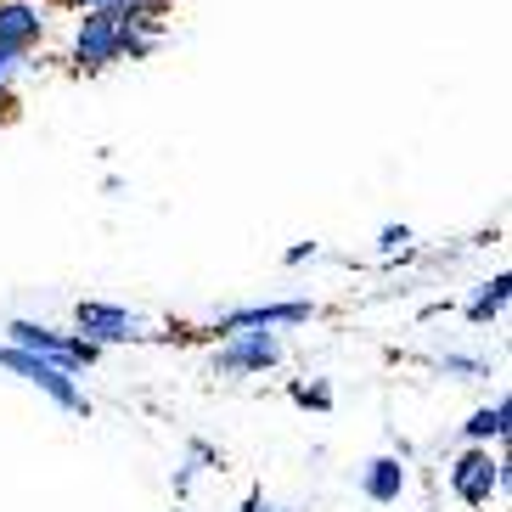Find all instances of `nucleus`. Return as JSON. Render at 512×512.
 I'll return each instance as SVG.
<instances>
[{"label": "nucleus", "mask_w": 512, "mask_h": 512, "mask_svg": "<svg viewBox=\"0 0 512 512\" xmlns=\"http://www.w3.org/2000/svg\"><path fill=\"white\" fill-rule=\"evenodd\" d=\"M445 479H451V496L462 507H490L496 496H507V451H490V445H467L462 456H451L445 467Z\"/></svg>", "instance_id": "obj_1"}, {"label": "nucleus", "mask_w": 512, "mask_h": 512, "mask_svg": "<svg viewBox=\"0 0 512 512\" xmlns=\"http://www.w3.org/2000/svg\"><path fill=\"white\" fill-rule=\"evenodd\" d=\"M6 344L29 349V355L62 366V372H91V366L102 361V349H96L91 338L62 332V327H46V321H12V327H6Z\"/></svg>", "instance_id": "obj_2"}, {"label": "nucleus", "mask_w": 512, "mask_h": 512, "mask_svg": "<svg viewBox=\"0 0 512 512\" xmlns=\"http://www.w3.org/2000/svg\"><path fill=\"white\" fill-rule=\"evenodd\" d=\"M0 366H6L12 377H23V383H34L51 406L74 411V417H91V400H85V389H79V372H62V366L40 361V355H29V349L6 344V338H0Z\"/></svg>", "instance_id": "obj_3"}, {"label": "nucleus", "mask_w": 512, "mask_h": 512, "mask_svg": "<svg viewBox=\"0 0 512 512\" xmlns=\"http://www.w3.org/2000/svg\"><path fill=\"white\" fill-rule=\"evenodd\" d=\"M74 332L91 338L96 349H107V344H152V338H164V332L147 327V316L124 310V304H102V299H79L74 304Z\"/></svg>", "instance_id": "obj_4"}, {"label": "nucleus", "mask_w": 512, "mask_h": 512, "mask_svg": "<svg viewBox=\"0 0 512 512\" xmlns=\"http://www.w3.org/2000/svg\"><path fill=\"white\" fill-rule=\"evenodd\" d=\"M79 74H107L113 62H124V17L119 12H85L74 29V51H68Z\"/></svg>", "instance_id": "obj_5"}, {"label": "nucleus", "mask_w": 512, "mask_h": 512, "mask_svg": "<svg viewBox=\"0 0 512 512\" xmlns=\"http://www.w3.org/2000/svg\"><path fill=\"white\" fill-rule=\"evenodd\" d=\"M287 344H282V332H226V344L214 349V372L220 377H259V372H271V366H282Z\"/></svg>", "instance_id": "obj_6"}, {"label": "nucleus", "mask_w": 512, "mask_h": 512, "mask_svg": "<svg viewBox=\"0 0 512 512\" xmlns=\"http://www.w3.org/2000/svg\"><path fill=\"white\" fill-rule=\"evenodd\" d=\"M304 321H316V304L310 299H287V304H242V310H226V316L214 321L220 332H282V327H304Z\"/></svg>", "instance_id": "obj_7"}, {"label": "nucleus", "mask_w": 512, "mask_h": 512, "mask_svg": "<svg viewBox=\"0 0 512 512\" xmlns=\"http://www.w3.org/2000/svg\"><path fill=\"white\" fill-rule=\"evenodd\" d=\"M40 40H46V12L29 0H0V46L29 57V51H40Z\"/></svg>", "instance_id": "obj_8"}, {"label": "nucleus", "mask_w": 512, "mask_h": 512, "mask_svg": "<svg viewBox=\"0 0 512 512\" xmlns=\"http://www.w3.org/2000/svg\"><path fill=\"white\" fill-rule=\"evenodd\" d=\"M406 484H411V473H406L400 456H372V462L361 467V496L372 501V507H394V501L406 496Z\"/></svg>", "instance_id": "obj_9"}, {"label": "nucleus", "mask_w": 512, "mask_h": 512, "mask_svg": "<svg viewBox=\"0 0 512 512\" xmlns=\"http://www.w3.org/2000/svg\"><path fill=\"white\" fill-rule=\"evenodd\" d=\"M507 304H512V276H507V271H496L490 282H479V293L467 299L462 316L473 321V327H496V321L507 316Z\"/></svg>", "instance_id": "obj_10"}, {"label": "nucleus", "mask_w": 512, "mask_h": 512, "mask_svg": "<svg viewBox=\"0 0 512 512\" xmlns=\"http://www.w3.org/2000/svg\"><path fill=\"white\" fill-rule=\"evenodd\" d=\"M507 422H512V400L501 394L496 406H479L462 422V439L467 445H507Z\"/></svg>", "instance_id": "obj_11"}, {"label": "nucleus", "mask_w": 512, "mask_h": 512, "mask_svg": "<svg viewBox=\"0 0 512 512\" xmlns=\"http://www.w3.org/2000/svg\"><path fill=\"white\" fill-rule=\"evenodd\" d=\"M293 406H304V411H332V389L327 383H293Z\"/></svg>", "instance_id": "obj_12"}, {"label": "nucleus", "mask_w": 512, "mask_h": 512, "mask_svg": "<svg viewBox=\"0 0 512 512\" xmlns=\"http://www.w3.org/2000/svg\"><path fill=\"white\" fill-rule=\"evenodd\" d=\"M439 372L445 377H490V366L479 355H439Z\"/></svg>", "instance_id": "obj_13"}, {"label": "nucleus", "mask_w": 512, "mask_h": 512, "mask_svg": "<svg viewBox=\"0 0 512 512\" xmlns=\"http://www.w3.org/2000/svg\"><path fill=\"white\" fill-rule=\"evenodd\" d=\"M411 248V226H383L377 231V259H394Z\"/></svg>", "instance_id": "obj_14"}, {"label": "nucleus", "mask_w": 512, "mask_h": 512, "mask_svg": "<svg viewBox=\"0 0 512 512\" xmlns=\"http://www.w3.org/2000/svg\"><path fill=\"white\" fill-rule=\"evenodd\" d=\"M23 68H29V57H17V51L0 46V96H6V91L17 85V74H23Z\"/></svg>", "instance_id": "obj_15"}, {"label": "nucleus", "mask_w": 512, "mask_h": 512, "mask_svg": "<svg viewBox=\"0 0 512 512\" xmlns=\"http://www.w3.org/2000/svg\"><path fill=\"white\" fill-rule=\"evenodd\" d=\"M237 512H299V507H287V501H265V490H248V496H242V507Z\"/></svg>", "instance_id": "obj_16"}, {"label": "nucleus", "mask_w": 512, "mask_h": 512, "mask_svg": "<svg viewBox=\"0 0 512 512\" xmlns=\"http://www.w3.org/2000/svg\"><path fill=\"white\" fill-rule=\"evenodd\" d=\"M316 254H321V242H293V248L282 254V265H310Z\"/></svg>", "instance_id": "obj_17"}, {"label": "nucleus", "mask_w": 512, "mask_h": 512, "mask_svg": "<svg viewBox=\"0 0 512 512\" xmlns=\"http://www.w3.org/2000/svg\"><path fill=\"white\" fill-rule=\"evenodd\" d=\"M197 467H203V462H197V456H186V462L175 467V496H186V490H192V479H197Z\"/></svg>", "instance_id": "obj_18"}, {"label": "nucleus", "mask_w": 512, "mask_h": 512, "mask_svg": "<svg viewBox=\"0 0 512 512\" xmlns=\"http://www.w3.org/2000/svg\"><path fill=\"white\" fill-rule=\"evenodd\" d=\"M85 12H124V6H136V0H79Z\"/></svg>", "instance_id": "obj_19"}, {"label": "nucleus", "mask_w": 512, "mask_h": 512, "mask_svg": "<svg viewBox=\"0 0 512 512\" xmlns=\"http://www.w3.org/2000/svg\"><path fill=\"white\" fill-rule=\"evenodd\" d=\"M175 512H186V507H175Z\"/></svg>", "instance_id": "obj_20"}]
</instances>
